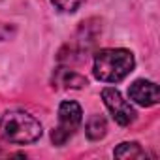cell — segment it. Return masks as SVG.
<instances>
[{
    "instance_id": "obj_4",
    "label": "cell",
    "mask_w": 160,
    "mask_h": 160,
    "mask_svg": "<svg viewBox=\"0 0 160 160\" xmlns=\"http://www.w3.org/2000/svg\"><path fill=\"white\" fill-rule=\"evenodd\" d=\"M102 100H104L108 111L111 113V117L115 119L117 124L128 126V124H132L136 121V115H138L136 109L122 98V94L117 89H113V87L102 89Z\"/></svg>"
},
{
    "instance_id": "obj_2",
    "label": "cell",
    "mask_w": 160,
    "mask_h": 160,
    "mask_svg": "<svg viewBox=\"0 0 160 160\" xmlns=\"http://www.w3.org/2000/svg\"><path fill=\"white\" fill-rule=\"evenodd\" d=\"M0 134L10 143L27 145L42 138V124L27 111H6L0 119Z\"/></svg>"
},
{
    "instance_id": "obj_1",
    "label": "cell",
    "mask_w": 160,
    "mask_h": 160,
    "mask_svg": "<svg viewBox=\"0 0 160 160\" xmlns=\"http://www.w3.org/2000/svg\"><path fill=\"white\" fill-rule=\"evenodd\" d=\"M136 60L128 49H102L94 55V75L104 83H119L134 72Z\"/></svg>"
},
{
    "instance_id": "obj_11",
    "label": "cell",
    "mask_w": 160,
    "mask_h": 160,
    "mask_svg": "<svg viewBox=\"0 0 160 160\" xmlns=\"http://www.w3.org/2000/svg\"><path fill=\"white\" fill-rule=\"evenodd\" d=\"M0 27H2V25H0ZM4 30H10V28H4ZM6 36H8V32H4V34H0V40H4Z\"/></svg>"
},
{
    "instance_id": "obj_7",
    "label": "cell",
    "mask_w": 160,
    "mask_h": 160,
    "mask_svg": "<svg viewBox=\"0 0 160 160\" xmlns=\"http://www.w3.org/2000/svg\"><path fill=\"white\" fill-rule=\"evenodd\" d=\"M53 83L57 87H62V89H83L87 87V79L83 75H79L77 72L73 70H68V68H58L55 70V75H53Z\"/></svg>"
},
{
    "instance_id": "obj_9",
    "label": "cell",
    "mask_w": 160,
    "mask_h": 160,
    "mask_svg": "<svg viewBox=\"0 0 160 160\" xmlns=\"http://www.w3.org/2000/svg\"><path fill=\"white\" fill-rule=\"evenodd\" d=\"M113 154L117 156V158H145L147 156V152L141 149V145L139 143H136V141H124V143H121L115 151H113Z\"/></svg>"
},
{
    "instance_id": "obj_3",
    "label": "cell",
    "mask_w": 160,
    "mask_h": 160,
    "mask_svg": "<svg viewBox=\"0 0 160 160\" xmlns=\"http://www.w3.org/2000/svg\"><path fill=\"white\" fill-rule=\"evenodd\" d=\"M83 121V109L77 102L66 100L58 106V124L51 132V139L55 145H64L79 128Z\"/></svg>"
},
{
    "instance_id": "obj_6",
    "label": "cell",
    "mask_w": 160,
    "mask_h": 160,
    "mask_svg": "<svg viewBox=\"0 0 160 160\" xmlns=\"http://www.w3.org/2000/svg\"><path fill=\"white\" fill-rule=\"evenodd\" d=\"M100 34V23L96 19H91L87 23H81L77 34H75V40L72 43V49H73V55H87L89 49L96 43V38Z\"/></svg>"
},
{
    "instance_id": "obj_5",
    "label": "cell",
    "mask_w": 160,
    "mask_h": 160,
    "mask_svg": "<svg viewBox=\"0 0 160 160\" xmlns=\"http://www.w3.org/2000/svg\"><path fill=\"white\" fill-rule=\"evenodd\" d=\"M128 96L138 106H143V108L156 106L160 100L158 85L154 81H149V79H138V81H134L128 89Z\"/></svg>"
},
{
    "instance_id": "obj_10",
    "label": "cell",
    "mask_w": 160,
    "mask_h": 160,
    "mask_svg": "<svg viewBox=\"0 0 160 160\" xmlns=\"http://www.w3.org/2000/svg\"><path fill=\"white\" fill-rule=\"evenodd\" d=\"M83 2H85V0H51V4H53L57 10L64 12V13H72V12H75Z\"/></svg>"
},
{
    "instance_id": "obj_8",
    "label": "cell",
    "mask_w": 160,
    "mask_h": 160,
    "mask_svg": "<svg viewBox=\"0 0 160 160\" xmlns=\"http://www.w3.org/2000/svg\"><path fill=\"white\" fill-rule=\"evenodd\" d=\"M85 132H87V138L91 141H98L102 139L106 134H108V122L102 115H92L89 121H87V126H85Z\"/></svg>"
}]
</instances>
